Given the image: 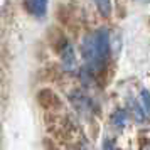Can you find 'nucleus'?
I'll return each instance as SVG.
<instances>
[{"label": "nucleus", "instance_id": "1", "mask_svg": "<svg viewBox=\"0 0 150 150\" xmlns=\"http://www.w3.org/2000/svg\"><path fill=\"white\" fill-rule=\"evenodd\" d=\"M37 101L41 105L42 108H56V106H59L61 101H59V98L51 91V89H41L39 91V95H37Z\"/></svg>", "mask_w": 150, "mask_h": 150}, {"label": "nucleus", "instance_id": "3", "mask_svg": "<svg viewBox=\"0 0 150 150\" xmlns=\"http://www.w3.org/2000/svg\"><path fill=\"white\" fill-rule=\"evenodd\" d=\"M98 7L101 8L103 15H108L110 14V0H96Z\"/></svg>", "mask_w": 150, "mask_h": 150}, {"label": "nucleus", "instance_id": "2", "mask_svg": "<svg viewBox=\"0 0 150 150\" xmlns=\"http://www.w3.org/2000/svg\"><path fill=\"white\" fill-rule=\"evenodd\" d=\"M27 5L34 14L39 15V14H42L44 8H46V0H27Z\"/></svg>", "mask_w": 150, "mask_h": 150}]
</instances>
